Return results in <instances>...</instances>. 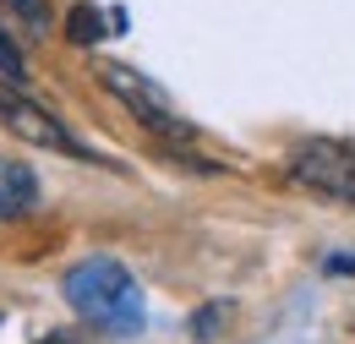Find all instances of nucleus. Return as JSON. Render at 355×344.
I'll return each mask as SVG.
<instances>
[{
    "label": "nucleus",
    "mask_w": 355,
    "mask_h": 344,
    "mask_svg": "<svg viewBox=\"0 0 355 344\" xmlns=\"http://www.w3.org/2000/svg\"><path fill=\"white\" fill-rule=\"evenodd\" d=\"M290 175L317 197L355 203V148H345V142H328V137L295 142L290 148Z\"/></svg>",
    "instance_id": "4"
},
{
    "label": "nucleus",
    "mask_w": 355,
    "mask_h": 344,
    "mask_svg": "<svg viewBox=\"0 0 355 344\" xmlns=\"http://www.w3.org/2000/svg\"><path fill=\"white\" fill-rule=\"evenodd\" d=\"M39 344H66V339H60V334H49V339H39Z\"/></svg>",
    "instance_id": "11"
},
{
    "label": "nucleus",
    "mask_w": 355,
    "mask_h": 344,
    "mask_svg": "<svg viewBox=\"0 0 355 344\" xmlns=\"http://www.w3.org/2000/svg\"><path fill=\"white\" fill-rule=\"evenodd\" d=\"M0 71H6V77H11L17 87L28 83V60H22V49H17V39L6 33V22H0Z\"/></svg>",
    "instance_id": "8"
},
{
    "label": "nucleus",
    "mask_w": 355,
    "mask_h": 344,
    "mask_svg": "<svg viewBox=\"0 0 355 344\" xmlns=\"http://www.w3.org/2000/svg\"><path fill=\"white\" fill-rule=\"evenodd\" d=\"M98 83H104V93H115L142 126L164 131V137H191V126L180 121L175 104H170V93L159 83H148L137 66H126V60H98Z\"/></svg>",
    "instance_id": "3"
},
{
    "label": "nucleus",
    "mask_w": 355,
    "mask_h": 344,
    "mask_svg": "<svg viewBox=\"0 0 355 344\" xmlns=\"http://www.w3.org/2000/svg\"><path fill=\"white\" fill-rule=\"evenodd\" d=\"M0 126H11L22 142H33V148L66 153V159H83V164H98V159H104V153H93V148L66 126L55 110H44L39 98H28V93H17V87H0Z\"/></svg>",
    "instance_id": "2"
},
{
    "label": "nucleus",
    "mask_w": 355,
    "mask_h": 344,
    "mask_svg": "<svg viewBox=\"0 0 355 344\" xmlns=\"http://www.w3.org/2000/svg\"><path fill=\"white\" fill-rule=\"evenodd\" d=\"M66 33H71V44H98L104 39V11L88 6V0L71 6V11H66Z\"/></svg>",
    "instance_id": "7"
},
{
    "label": "nucleus",
    "mask_w": 355,
    "mask_h": 344,
    "mask_svg": "<svg viewBox=\"0 0 355 344\" xmlns=\"http://www.w3.org/2000/svg\"><path fill=\"white\" fill-rule=\"evenodd\" d=\"M322 268H328V273H355V257H328Z\"/></svg>",
    "instance_id": "10"
},
{
    "label": "nucleus",
    "mask_w": 355,
    "mask_h": 344,
    "mask_svg": "<svg viewBox=\"0 0 355 344\" xmlns=\"http://www.w3.org/2000/svg\"><path fill=\"white\" fill-rule=\"evenodd\" d=\"M60 295L83 322L104 328V334H121V339L142 334V322H148V301H142L137 273L121 257H104V252L71 262L66 279H60Z\"/></svg>",
    "instance_id": "1"
},
{
    "label": "nucleus",
    "mask_w": 355,
    "mask_h": 344,
    "mask_svg": "<svg viewBox=\"0 0 355 344\" xmlns=\"http://www.w3.org/2000/svg\"><path fill=\"white\" fill-rule=\"evenodd\" d=\"M6 6H11L33 33H49V0H6Z\"/></svg>",
    "instance_id": "9"
},
{
    "label": "nucleus",
    "mask_w": 355,
    "mask_h": 344,
    "mask_svg": "<svg viewBox=\"0 0 355 344\" xmlns=\"http://www.w3.org/2000/svg\"><path fill=\"white\" fill-rule=\"evenodd\" d=\"M39 208V175L28 159H0V218H22Z\"/></svg>",
    "instance_id": "5"
},
{
    "label": "nucleus",
    "mask_w": 355,
    "mask_h": 344,
    "mask_svg": "<svg viewBox=\"0 0 355 344\" xmlns=\"http://www.w3.org/2000/svg\"><path fill=\"white\" fill-rule=\"evenodd\" d=\"M224 322H230V301H208V306H197V311L186 317V334L197 344H208V339L224 334Z\"/></svg>",
    "instance_id": "6"
}]
</instances>
